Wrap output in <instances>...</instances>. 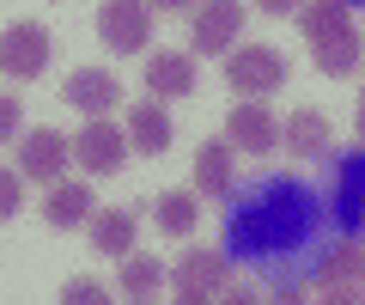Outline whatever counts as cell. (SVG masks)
Wrapping results in <instances>:
<instances>
[{"instance_id":"14","label":"cell","mask_w":365,"mask_h":305,"mask_svg":"<svg viewBox=\"0 0 365 305\" xmlns=\"http://www.w3.org/2000/svg\"><path fill=\"white\" fill-rule=\"evenodd\" d=\"M91 214H98V201H91L86 184H49V196H43V220L55 226V232H73V226H86Z\"/></svg>"},{"instance_id":"11","label":"cell","mask_w":365,"mask_h":305,"mask_svg":"<svg viewBox=\"0 0 365 305\" xmlns=\"http://www.w3.org/2000/svg\"><path fill=\"white\" fill-rule=\"evenodd\" d=\"M359 281H365V244H335V251L323 256V275H317V299L329 305H353L359 299Z\"/></svg>"},{"instance_id":"9","label":"cell","mask_w":365,"mask_h":305,"mask_svg":"<svg viewBox=\"0 0 365 305\" xmlns=\"http://www.w3.org/2000/svg\"><path fill=\"white\" fill-rule=\"evenodd\" d=\"M61 104H73L79 116H110V110L122 104V86H116V74L110 67H73L61 80Z\"/></svg>"},{"instance_id":"21","label":"cell","mask_w":365,"mask_h":305,"mask_svg":"<svg viewBox=\"0 0 365 305\" xmlns=\"http://www.w3.org/2000/svg\"><path fill=\"white\" fill-rule=\"evenodd\" d=\"M25 208V171H0V220H13Z\"/></svg>"},{"instance_id":"12","label":"cell","mask_w":365,"mask_h":305,"mask_svg":"<svg viewBox=\"0 0 365 305\" xmlns=\"http://www.w3.org/2000/svg\"><path fill=\"white\" fill-rule=\"evenodd\" d=\"M122 129H128V146L134 153H146V159H158V153H170V110L158 104V98H146V104H128V116H122Z\"/></svg>"},{"instance_id":"20","label":"cell","mask_w":365,"mask_h":305,"mask_svg":"<svg viewBox=\"0 0 365 305\" xmlns=\"http://www.w3.org/2000/svg\"><path fill=\"white\" fill-rule=\"evenodd\" d=\"M25 134V98L19 92H0V146Z\"/></svg>"},{"instance_id":"10","label":"cell","mask_w":365,"mask_h":305,"mask_svg":"<svg viewBox=\"0 0 365 305\" xmlns=\"http://www.w3.org/2000/svg\"><path fill=\"white\" fill-rule=\"evenodd\" d=\"M67 159H73V141H67L61 129H31V134H19V171L37 177V184H61Z\"/></svg>"},{"instance_id":"8","label":"cell","mask_w":365,"mask_h":305,"mask_svg":"<svg viewBox=\"0 0 365 305\" xmlns=\"http://www.w3.org/2000/svg\"><path fill=\"white\" fill-rule=\"evenodd\" d=\"M225 141L244 153H274L280 146V116L268 110V98H237L225 110Z\"/></svg>"},{"instance_id":"13","label":"cell","mask_w":365,"mask_h":305,"mask_svg":"<svg viewBox=\"0 0 365 305\" xmlns=\"http://www.w3.org/2000/svg\"><path fill=\"white\" fill-rule=\"evenodd\" d=\"M146 92L158 98V104H170V98H189L195 92V61L182 49H158L146 55Z\"/></svg>"},{"instance_id":"23","label":"cell","mask_w":365,"mask_h":305,"mask_svg":"<svg viewBox=\"0 0 365 305\" xmlns=\"http://www.w3.org/2000/svg\"><path fill=\"white\" fill-rule=\"evenodd\" d=\"M256 6H262V13H274V19H280V13H299V0H256Z\"/></svg>"},{"instance_id":"17","label":"cell","mask_w":365,"mask_h":305,"mask_svg":"<svg viewBox=\"0 0 365 305\" xmlns=\"http://www.w3.org/2000/svg\"><path fill=\"white\" fill-rule=\"evenodd\" d=\"M287 146L299 153V159H317V153H329V146H335V129H329L323 110H292V122H287Z\"/></svg>"},{"instance_id":"3","label":"cell","mask_w":365,"mask_h":305,"mask_svg":"<svg viewBox=\"0 0 365 305\" xmlns=\"http://www.w3.org/2000/svg\"><path fill=\"white\" fill-rule=\"evenodd\" d=\"M170 287H177L182 305H213L232 293V269H225L220 251H182L177 269H170Z\"/></svg>"},{"instance_id":"25","label":"cell","mask_w":365,"mask_h":305,"mask_svg":"<svg viewBox=\"0 0 365 305\" xmlns=\"http://www.w3.org/2000/svg\"><path fill=\"white\" fill-rule=\"evenodd\" d=\"M353 122H359V141H365V92H359V116H353Z\"/></svg>"},{"instance_id":"5","label":"cell","mask_w":365,"mask_h":305,"mask_svg":"<svg viewBox=\"0 0 365 305\" xmlns=\"http://www.w3.org/2000/svg\"><path fill=\"white\" fill-rule=\"evenodd\" d=\"M43 67H49V31L37 19H13L0 31V74L6 80H37Z\"/></svg>"},{"instance_id":"22","label":"cell","mask_w":365,"mask_h":305,"mask_svg":"<svg viewBox=\"0 0 365 305\" xmlns=\"http://www.w3.org/2000/svg\"><path fill=\"white\" fill-rule=\"evenodd\" d=\"M61 299H67V305H104L110 293L98 287V281H91V275H73V281H67V287H61Z\"/></svg>"},{"instance_id":"26","label":"cell","mask_w":365,"mask_h":305,"mask_svg":"<svg viewBox=\"0 0 365 305\" xmlns=\"http://www.w3.org/2000/svg\"><path fill=\"white\" fill-rule=\"evenodd\" d=\"M359 299H365V281H359Z\"/></svg>"},{"instance_id":"18","label":"cell","mask_w":365,"mask_h":305,"mask_svg":"<svg viewBox=\"0 0 365 305\" xmlns=\"http://www.w3.org/2000/svg\"><path fill=\"white\" fill-rule=\"evenodd\" d=\"M153 220H158V232H165V239H189V232L201 226V201L182 196V189H165V196H158V208H153Z\"/></svg>"},{"instance_id":"16","label":"cell","mask_w":365,"mask_h":305,"mask_svg":"<svg viewBox=\"0 0 365 305\" xmlns=\"http://www.w3.org/2000/svg\"><path fill=\"white\" fill-rule=\"evenodd\" d=\"M195 196H232V141H201L195 153Z\"/></svg>"},{"instance_id":"7","label":"cell","mask_w":365,"mask_h":305,"mask_svg":"<svg viewBox=\"0 0 365 305\" xmlns=\"http://www.w3.org/2000/svg\"><path fill=\"white\" fill-rule=\"evenodd\" d=\"M237 31H244V0H201L189 19V49L195 55H232Z\"/></svg>"},{"instance_id":"4","label":"cell","mask_w":365,"mask_h":305,"mask_svg":"<svg viewBox=\"0 0 365 305\" xmlns=\"http://www.w3.org/2000/svg\"><path fill=\"white\" fill-rule=\"evenodd\" d=\"M73 159H79V171H86V177H116L122 165H128V129L91 116L86 129L73 134Z\"/></svg>"},{"instance_id":"6","label":"cell","mask_w":365,"mask_h":305,"mask_svg":"<svg viewBox=\"0 0 365 305\" xmlns=\"http://www.w3.org/2000/svg\"><path fill=\"white\" fill-rule=\"evenodd\" d=\"M98 37L116 55L146 49V43H153V6H146V0H104V6H98Z\"/></svg>"},{"instance_id":"15","label":"cell","mask_w":365,"mask_h":305,"mask_svg":"<svg viewBox=\"0 0 365 305\" xmlns=\"http://www.w3.org/2000/svg\"><path fill=\"white\" fill-rule=\"evenodd\" d=\"M86 232H91V244L104 256H128L134 251V232H140V214L134 208H98L86 220Z\"/></svg>"},{"instance_id":"19","label":"cell","mask_w":365,"mask_h":305,"mask_svg":"<svg viewBox=\"0 0 365 305\" xmlns=\"http://www.w3.org/2000/svg\"><path fill=\"white\" fill-rule=\"evenodd\" d=\"M158 281H165V269H158L146 251H128V256H122V293H128V299L158 293Z\"/></svg>"},{"instance_id":"1","label":"cell","mask_w":365,"mask_h":305,"mask_svg":"<svg viewBox=\"0 0 365 305\" xmlns=\"http://www.w3.org/2000/svg\"><path fill=\"white\" fill-rule=\"evenodd\" d=\"M299 31H304V49H311L317 74H329V80H353L359 74L365 43H359V25H353L347 0H311L299 13Z\"/></svg>"},{"instance_id":"2","label":"cell","mask_w":365,"mask_h":305,"mask_svg":"<svg viewBox=\"0 0 365 305\" xmlns=\"http://www.w3.org/2000/svg\"><path fill=\"white\" fill-rule=\"evenodd\" d=\"M225 86L237 98H268L287 86V55L274 49V43H244V49L225 55Z\"/></svg>"},{"instance_id":"24","label":"cell","mask_w":365,"mask_h":305,"mask_svg":"<svg viewBox=\"0 0 365 305\" xmlns=\"http://www.w3.org/2000/svg\"><path fill=\"white\" fill-rule=\"evenodd\" d=\"M153 13H182V6H201V0H146Z\"/></svg>"}]
</instances>
